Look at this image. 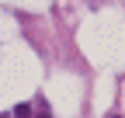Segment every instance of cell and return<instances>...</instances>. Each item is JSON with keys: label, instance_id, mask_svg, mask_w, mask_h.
<instances>
[]
</instances>
